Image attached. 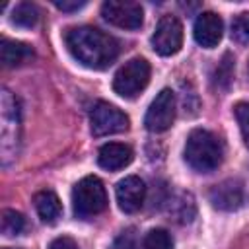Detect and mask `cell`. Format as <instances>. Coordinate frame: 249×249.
Masks as SVG:
<instances>
[{
	"label": "cell",
	"instance_id": "4",
	"mask_svg": "<svg viewBox=\"0 0 249 249\" xmlns=\"http://www.w3.org/2000/svg\"><path fill=\"white\" fill-rule=\"evenodd\" d=\"M72 208L78 218H91L107 208V191L95 175H88L74 185Z\"/></svg>",
	"mask_w": 249,
	"mask_h": 249
},
{
	"label": "cell",
	"instance_id": "17",
	"mask_svg": "<svg viewBox=\"0 0 249 249\" xmlns=\"http://www.w3.org/2000/svg\"><path fill=\"white\" fill-rule=\"evenodd\" d=\"M12 23L18 27H33L39 21V10L31 2H19L12 12Z\"/></svg>",
	"mask_w": 249,
	"mask_h": 249
},
{
	"label": "cell",
	"instance_id": "12",
	"mask_svg": "<svg viewBox=\"0 0 249 249\" xmlns=\"http://www.w3.org/2000/svg\"><path fill=\"white\" fill-rule=\"evenodd\" d=\"M208 200L218 210H237L243 204V187L237 179H226L208 191Z\"/></svg>",
	"mask_w": 249,
	"mask_h": 249
},
{
	"label": "cell",
	"instance_id": "20",
	"mask_svg": "<svg viewBox=\"0 0 249 249\" xmlns=\"http://www.w3.org/2000/svg\"><path fill=\"white\" fill-rule=\"evenodd\" d=\"M231 78H233V56H231L230 53H226V54H224V58L220 60L218 68H216L214 82H216V86H218V88H224V89H226V88L230 86Z\"/></svg>",
	"mask_w": 249,
	"mask_h": 249
},
{
	"label": "cell",
	"instance_id": "25",
	"mask_svg": "<svg viewBox=\"0 0 249 249\" xmlns=\"http://www.w3.org/2000/svg\"><path fill=\"white\" fill-rule=\"evenodd\" d=\"M54 6L58 8V10H62V12H78L80 8H84L86 6V2L84 0H54Z\"/></svg>",
	"mask_w": 249,
	"mask_h": 249
},
{
	"label": "cell",
	"instance_id": "1",
	"mask_svg": "<svg viewBox=\"0 0 249 249\" xmlns=\"http://www.w3.org/2000/svg\"><path fill=\"white\" fill-rule=\"evenodd\" d=\"M64 43L70 54L91 70H103L111 66L119 56V43L109 33L91 27L80 25L64 33Z\"/></svg>",
	"mask_w": 249,
	"mask_h": 249
},
{
	"label": "cell",
	"instance_id": "6",
	"mask_svg": "<svg viewBox=\"0 0 249 249\" xmlns=\"http://www.w3.org/2000/svg\"><path fill=\"white\" fill-rule=\"evenodd\" d=\"M128 117L107 101H97L89 113V128L93 136L119 134L128 128Z\"/></svg>",
	"mask_w": 249,
	"mask_h": 249
},
{
	"label": "cell",
	"instance_id": "7",
	"mask_svg": "<svg viewBox=\"0 0 249 249\" xmlns=\"http://www.w3.org/2000/svg\"><path fill=\"white\" fill-rule=\"evenodd\" d=\"M101 16L111 25L121 29H138L144 21V10L132 0H107L101 6Z\"/></svg>",
	"mask_w": 249,
	"mask_h": 249
},
{
	"label": "cell",
	"instance_id": "26",
	"mask_svg": "<svg viewBox=\"0 0 249 249\" xmlns=\"http://www.w3.org/2000/svg\"><path fill=\"white\" fill-rule=\"evenodd\" d=\"M4 249H14V247H4Z\"/></svg>",
	"mask_w": 249,
	"mask_h": 249
},
{
	"label": "cell",
	"instance_id": "18",
	"mask_svg": "<svg viewBox=\"0 0 249 249\" xmlns=\"http://www.w3.org/2000/svg\"><path fill=\"white\" fill-rule=\"evenodd\" d=\"M0 228H2V233L6 237L19 235L25 230V218H23L21 212L12 210V208H6L2 212V218H0Z\"/></svg>",
	"mask_w": 249,
	"mask_h": 249
},
{
	"label": "cell",
	"instance_id": "21",
	"mask_svg": "<svg viewBox=\"0 0 249 249\" xmlns=\"http://www.w3.org/2000/svg\"><path fill=\"white\" fill-rule=\"evenodd\" d=\"M231 39L235 43H249V12H241L231 19Z\"/></svg>",
	"mask_w": 249,
	"mask_h": 249
},
{
	"label": "cell",
	"instance_id": "2",
	"mask_svg": "<svg viewBox=\"0 0 249 249\" xmlns=\"http://www.w3.org/2000/svg\"><path fill=\"white\" fill-rule=\"evenodd\" d=\"M21 138V109L18 97L8 89H0V161L4 167L16 161Z\"/></svg>",
	"mask_w": 249,
	"mask_h": 249
},
{
	"label": "cell",
	"instance_id": "22",
	"mask_svg": "<svg viewBox=\"0 0 249 249\" xmlns=\"http://www.w3.org/2000/svg\"><path fill=\"white\" fill-rule=\"evenodd\" d=\"M233 113H235V119H237V124H239L243 142L249 148V103L247 101H239L233 107Z\"/></svg>",
	"mask_w": 249,
	"mask_h": 249
},
{
	"label": "cell",
	"instance_id": "14",
	"mask_svg": "<svg viewBox=\"0 0 249 249\" xmlns=\"http://www.w3.org/2000/svg\"><path fill=\"white\" fill-rule=\"evenodd\" d=\"M33 56V49L21 41H14L8 37H2L0 41V60L4 66L12 68V66H19L25 60H29Z\"/></svg>",
	"mask_w": 249,
	"mask_h": 249
},
{
	"label": "cell",
	"instance_id": "16",
	"mask_svg": "<svg viewBox=\"0 0 249 249\" xmlns=\"http://www.w3.org/2000/svg\"><path fill=\"white\" fill-rule=\"evenodd\" d=\"M167 212L179 224L193 222V218L196 214V206H195L193 195L191 193H177L175 196H171L169 202H167Z\"/></svg>",
	"mask_w": 249,
	"mask_h": 249
},
{
	"label": "cell",
	"instance_id": "10",
	"mask_svg": "<svg viewBox=\"0 0 249 249\" xmlns=\"http://www.w3.org/2000/svg\"><path fill=\"white\" fill-rule=\"evenodd\" d=\"M115 196L117 204L124 214H134L142 208L144 198H146V185L140 177L136 175H126L121 179L115 187Z\"/></svg>",
	"mask_w": 249,
	"mask_h": 249
},
{
	"label": "cell",
	"instance_id": "3",
	"mask_svg": "<svg viewBox=\"0 0 249 249\" xmlns=\"http://www.w3.org/2000/svg\"><path fill=\"white\" fill-rule=\"evenodd\" d=\"M222 158L224 146L214 132L204 128L191 130L185 142V161L189 163V167L198 173H210L222 163Z\"/></svg>",
	"mask_w": 249,
	"mask_h": 249
},
{
	"label": "cell",
	"instance_id": "13",
	"mask_svg": "<svg viewBox=\"0 0 249 249\" xmlns=\"http://www.w3.org/2000/svg\"><path fill=\"white\" fill-rule=\"evenodd\" d=\"M132 158H134L132 148L126 144H121V142L103 144L97 152V163H99V167H103L107 171H119V169L126 167L132 161Z\"/></svg>",
	"mask_w": 249,
	"mask_h": 249
},
{
	"label": "cell",
	"instance_id": "19",
	"mask_svg": "<svg viewBox=\"0 0 249 249\" xmlns=\"http://www.w3.org/2000/svg\"><path fill=\"white\" fill-rule=\"evenodd\" d=\"M142 249H173V239L165 230L156 228L144 235Z\"/></svg>",
	"mask_w": 249,
	"mask_h": 249
},
{
	"label": "cell",
	"instance_id": "24",
	"mask_svg": "<svg viewBox=\"0 0 249 249\" xmlns=\"http://www.w3.org/2000/svg\"><path fill=\"white\" fill-rule=\"evenodd\" d=\"M49 249H78V243L68 235H60V237L51 241Z\"/></svg>",
	"mask_w": 249,
	"mask_h": 249
},
{
	"label": "cell",
	"instance_id": "9",
	"mask_svg": "<svg viewBox=\"0 0 249 249\" xmlns=\"http://www.w3.org/2000/svg\"><path fill=\"white\" fill-rule=\"evenodd\" d=\"M173 121H175V93L169 88H163L150 103L144 117V124L150 132H163L173 124Z\"/></svg>",
	"mask_w": 249,
	"mask_h": 249
},
{
	"label": "cell",
	"instance_id": "8",
	"mask_svg": "<svg viewBox=\"0 0 249 249\" xmlns=\"http://www.w3.org/2000/svg\"><path fill=\"white\" fill-rule=\"evenodd\" d=\"M181 45H183V25H181V21L171 14L161 16L158 25H156V31L152 35L154 51L161 56H171V54L179 53Z\"/></svg>",
	"mask_w": 249,
	"mask_h": 249
},
{
	"label": "cell",
	"instance_id": "11",
	"mask_svg": "<svg viewBox=\"0 0 249 249\" xmlns=\"http://www.w3.org/2000/svg\"><path fill=\"white\" fill-rule=\"evenodd\" d=\"M193 35H195V41L200 47H204V49L218 47V43L222 41V35H224V21H222V18L218 14H214V12H202L195 19Z\"/></svg>",
	"mask_w": 249,
	"mask_h": 249
},
{
	"label": "cell",
	"instance_id": "15",
	"mask_svg": "<svg viewBox=\"0 0 249 249\" xmlns=\"http://www.w3.org/2000/svg\"><path fill=\"white\" fill-rule=\"evenodd\" d=\"M33 204H35V210H37L39 218L45 224H54L62 214L60 198L53 191H39L33 196Z\"/></svg>",
	"mask_w": 249,
	"mask_h": 249
},
{
	"label": "cell",
	"instance_id": "5",
	"mask_svg": "<svg viewBox=\"0 0 249 249\" xmlns=\"http://www.w3.org/2000/svg\"><path fill=\"white\" fill-rule=\"evenodd\" d=\"M150 62L146 58H130L128 62H124L115 78H113V89L117 95L124 97V99H134L136 95H140L148 82H150Z\"/></svg>",
	"mask_w": 249,
	"mask_h": 249
},
{
	"label": "cell",
	"instance_id": "23",
	"mask_svg": "<svg viewBox=\"0 0 249 249\" xmlns=\"http://www.w3.org/2000/svg\"><path fill=\"white\" fill-rule=\"evenodd\" d=\"M111 249H134V237H132V233L130 231H123L115 239V243L111 245Z\"/></svg>",
	"mask_w": 249,
	"mask_h": 249
}]
</instances>
